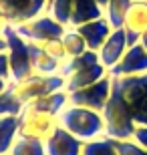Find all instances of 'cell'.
Wrapping results in <instances>:
<instances>
[{"label": "cell", "mask_w": 147, "mask_h": 155, "mask_svg": "<svg viewBox=\"0 0 147 155\" xmlns=\"http://www.w3.org/2000/svg\"><path fill=\"white\" fill-rule=\"evenodd\" d=\"M139 42H141V45H143V46L147 48V30L143 32V36H141V40H139Z\"/></svg>", "instance_id": "obj_34"}, {"label": "cell", "mask_w": 147, "mask_h": 155, "mask_svg": "<svg viewBox=\"0 0 147 155\" xmlns=\"http://www.w3.org/2000/svg\"><path fill=\"white\" fill-rule=\"evenodd\" d=\"M57 127H58V117L42 113V111H34L28 105H24L22 113L18 115V137L46 141Z\"/></svg>", "instance_id": "obj_6"}, {"label": "cell", "mask_w": 147, "mask_h": 155, "mask_svg": "<svg viewBox=\"0 0 147 155\" xmlns=\"http://www.w3.org/2000/svg\"><path fill=\"white\" fill-rule=\"evenodd\" d=\"M0 52H6V40H4V36H0Z\"/></svg>", "instance_id": "obj_33"}, {"label": "cell", "mask_w": 147, "mask_h": 155, "mask_svg": "<svg viewBox=\"0 0 147 155\" xmlns=\"http://www.w3.org/2000/svg\"><path fill=\"white\" fill-rule=\"evenodd\" d=\"M6 87H8V81L0 77V93H2V91H6Z\"/></svg>", "instance_id": "obj_32"}, {"label": "cell", "mask_w": 147, "mask_h": 155, "mask_svg": "<svg viewBox=\"0 0 147 155\" xmlns=\"http://www.w3.org/2000/svg\"><path fill=\"white\" fill-rule=\"evenodd\" d=\"M2 36L6 40V54H8V63H10V81H22L34 75L26 40L14 30V26H8Z\"/></svg>", "instance_id": "obj_5"}, {"label": "cell", "mask_w": 147, "mask_h": 155, "mask_svg": "<svg viewBox=\"0 0 147 155\" xmlns=\"http://www.w3.org/2000/svg\"><path fill=\"white\" fill-rule=\"evenodd\" d=\"M123 30L129 46L137 45L141 40L143 32L147 30V2H143V0H133L131 2L123 20Z\"/></svg>", "instance_id": "obj_11"}, {"label": "cell", "mask_w": 147, "mask_h": 155, "mask_svg": "<svg viewBox=\"0 0 147 155\" xmlns=\"http://www.w3.org/2000/svg\"><path fill=\"white\" fill-rule=\"evenodd\" d=\"M45 149H46V155H81L83 141L58 125L51 133V137L45 141Z\"/></svg>", "instance_id": "obj_14"}, {"label": "cell", "mask_w": 147, "mask_h": 155, "mask_svg": "<svg viewBox=\"0 0 147 155\" xmlns=\"http://www.w3.org/2000/svg\"><path fill=\"white\" fill-rule=\"evenodd\" d=\"M24 109V103L16 97L14 89L10 87V81H8V87L6 91L0 93V117H18Z\"/></svg>", "instance_id": "obj_22"}, {"label": "cell", "mask_w": 147, "mask_h": 155, "mask_svg": "<svg viewBox=\"0 0 147 155\" xmlns=\"http://www.w3.org/2000/svg\"><path fill=\"white\" fill-rule=\"evenodd\" d=\"M8 26H12V24H10V20L6 18V14L2 12V8H0V36L4 35V30L8 28Z\"/></svg>", "instance_id": "obj_31"}, {"label": "cell", "mask_w": 147, "mask_h": 155, "mask_svg": "<svg viewBox=\"0 0 147 155\" xmlns=\"http://www.w3.org/2000/svg\"><path fill=\"white\" fill-rule=\"evenodd\" d=\"M107 2H109V0H97V4L101 6L103 10H105V8H107Z\"/></svg>", "instance_id": "obj_35"}, {"label": "cell", "mask_w": 147, "mask_h": 155, "mask_svg": "<svg viewBox=\"0 0 147 155\" xmlns=\"http://www.w3.org/2000/svg\"><path fill=\"white\" fill-rule=\"evenodd\" d=\"M65 85H67V79L57 75H34L26 77L22 81H10V87L14 89L16 97L22 101L24 105L32 103L36 99L45 97V95H51V93L57 91H65Z\"/></svg>", "instance_id": "obj_3"}, {"label": "cell", "mask_w": 147, "mask_h": 155, "mask_svg": "<svg viewBox=\"0 0 147 155\" xmlns=\"http://www.w3.org/2000/svg\"><path fill=\"white\" fill-rule=\"evenodd\" d=\"M48 0H0V8L12 26L24 24L46 12Z\"/></svg>", "instance_id": "obj_9"}, {"label": "cell", "mask_w": 147, "mask_h": 155, "mask_svg": "<svg viewBox=\"0 0 147 155\" xmlns=\"http://www.w3.org/2000/svg\"><path fill=\"white\" fill-rule=\"evenodd\" d=\"M0 119H2V117H0Z\"/></svg>", "instance_id": "obj_37"}, {"label": "cell", "mask_w": 147, "mask_h": 155, "mask_svg": "<svg viewBox=\"0 0 147 155\" xmlns=\"http://www.w3.org/2000/svg\"><path fill=\"white\" fill-rule=\"evenodd\" d=\"M8 155H46L45 141L30 137H16Z\"/></svg>", "instance_id": "obj_23"}, {"label": "cell", "mask_w": 147, "mask_h": 155, "mask_svg": "<svg viewBox=\"0 0 147 155\" xmlns=\"http://www.w3.org/2000/svg\"><path fill=\"white\" fill-rule=\"evenodd\" d=\"M115 147L119 155H147V151L135 139H115Z\"/></svg>", "instance_id": "obj_27"}, {"label": "cell", "mask_w": 147, "mask_h": 155, "mask_svg": "<svg viewBox=\"0 0 147 155\" xmlns=\"http://www.w3.org/2000/svg\"><path fill=\"white\" fill-rule=\"evenodd\" d=\"M101 16H105V10L97 4V0H73V12H71L68 28H77L81 24L97 20Z\"/></svg>", "instance_id": "obj_15"}, {"label": "cell", "mask_w": 147, "mask_h": 155, "mask_svg": "<svg viewBox=\"0 0 147 155\" xmlns=\"http://www.w3.org/2000/svg\"><path fill=\"white\" fill-rule=\"evenodd\" d=\"M14 30H16L24 40L45 42V40H52V38H62V35L67 32V26H62V24L57 22L48 12H45V14H40V16L28 20V22L14 26Z\"/></svg>", "instance_id": "obj_8"}, {"label": "cell", "mask_w": 147, "mask_h": 155, "mask_svg": "<svg viewBox=\"0 0 147 155\" xmlns=\"http://www.w3.org/2000/svg\"><path fill=\"white\" fill-rule=\"evenodd\" d=\"M133 0H109L105 8V18H107L113 28H121L125 20V14L129 10Z\"/></svg>", "instance_id": "obj_24"}, {"label": "cell", "mask_w": 147, "mask_h": 155, "mask_svg": "<svg viewBox=\"0 0 147 155\" xmlns=\"http://www.w3.org/2000/svg\"><path fill=\"white\" fill-rule=\"evenodd\" d=\"M26 45H28V54H30V63H32L34 73H38V75H57L58 69H61V64H62L61 61L48 57V54L42 51L40 42L26 40Z\"/></svg>", "instance_id": "obj_16"}, {"label": "cell", "mask_w": 147, "mask_h": 155, "mask_svg": "<svg viewBox=\"0 0 147 155\" xmlns=\"http://www.w3.org/2000/svg\"><path fill=\"white\" fill-rule=\"evenodd\" d=\"M137 125L147 127V75L113 77Z\"/></svg>", "instance_id": "obj_4"}, {"label": "cell", "mask_w": 147, "mask_h": 155, "mask_svg": "<svg viewBox=\"0 0 147 155\" xmlns=\"http://www.w3.org/2000/svg\"><path fill=\"white\" fill-rule=\"evenodd\" d=\"M18 137V117L0 119V155H8Z\"/></svg>", "instance_id": "obj_20"}, {"label": "cell", "mask_w": 147, "mask_h": 155, "mask_svg": "<svg viewBox=\"0 0 147 155\" xmlns=\"http://www.w3.org/2000/svg\"><path fill=\"white\" fill-rule=\"evenodd\" d=\"M46 12H48L57 22H61L62 26H67V28H68L71 12H73V0H48Z\"/></svg>", "instance_id": "obj_26"}, {"label": "cell", "mask_w": 147, "mask_h": 155, "mask_svg": "<svg viewBox=\"0 0 147 155\" xmlns=\"http://www.w3.org/2000/svg\"><path fill=\"white\" fill-rule=\"evenodd\" d=\"M58 125L67 129L71 135H75L81 141H91L105 135V121L99 111L87 109V107H77V105H67L58 113Z\"/></svg>", "instance_id": "obj_1"}, {"label": "cell", "mask_w": 147, "mask_h": 155, "mask_svg": "<svg viewBox=\"0 0 147 155\" xmlns=\"http://www.w3.org/2000/svg\"><path fill=\"white\" fill-rule=\"evenodd\" d=\"M129 45H127V36H125L123 26L121 28H113V32L109 35V38L105 40V45L99 51V63L105 69H113L115 64L123 58V54L127 52Z\"/></svg>", "instance_id": "obj_12"}, {"label": "cell", "mask_w": 147, "mask_h": 155, "mask_svg": "<svg viewBox=\"0 0 147 155\" xmlns=\"http://www.w3.org/2000/svg\"><path fill=\"white\" fill-rule=\"evenodd\" d=\"M111 85H113V77L107 73L101 81H97V83L85 87V89L68 93V105L87 107V109H93V111H99V113H101V111L105 109L107 101H109Z\"/></svg>", "instance_id": "obj_7"}, {"label": "cell", "mask_w": 147, "mask_h": 155, "mask_svg": "<svg viewBox=\"0 0 147 155\" xmlns=\"http://www.w3.org/2000/svg\"><path fill=\"white\" fill-rule=\"evenodd\" d=\"M67 105H68V93L67 91H57V93L45 95V97H40V99H36V101H32V103H28V107L34 109V111H42V113L58 117V113H61Z\"/></svg>", "instance_id": "obj_18"}, {"label": "cell", "mask_w": 147, "mask_h": 155, "mask_svg": "<svg viewBox=\"0 0 147 155\" xmlns=\"http://www.w3.org/2000/svg\"><path fill=\"white\" fill-rule=\"evenodd\" d=\"M143 2H147V0H143Z\"/></svg>", "instance_id": "obj_36"}, {"label": "cell", "mask_w": 147, "mask_h": 155, "mask_svg": "<svg viewBox=\"0 0 147 155\" xmlns=\"http://www.w3.org/2000/svg\"><path fill=\"white\" fill-rule=\"evenodd\" d=\"M111 77H137V75H147V48L137 42L129 46L123 58L115 64L113 69L107 71Z\"/></svg>", "instance_id": "obj_10"}, {"label": "cell", "mask_w": 147, "mask_h": 155, "mask_svg": "<svg viewBox=\"0 0 147 155\" xmlns=\"http://www.w3.org/2000/svg\"><path fill=\"white\" fill-rule=\"evenodd\" d=\"M0 77L10 81V63H8V54L0 52Z\"/></svg>", "instance_id": "obj_29"}, {"label": "cell", "mask_w": 147, "mask_h": 155, "mask_svg": "<svg viewBox=\"0 0 147 155\" xmlns=\"http://www.w3.org/2000/svg\"><path fill=\"white\" fill-rule=\"evenodd\" d=\"M81 155H119L115 147V139L109 135H101L91 141H83Z\"/></svg>", "instance_id": "obj_21"}, {"label": "cell", "mask_w": 147, "mask_h": 155, "mask_svg": "<svg viewBox=\"0 0 147 155\" xmlns=\"http://www.w3.org/2000/svg\"><path fill=\"white\" fill-rule=\"evenodd\" d=\"M62 46H65L67 58H75V57H79V54H83L85 51H89L85 45V38L75 28H67V32L62 35Z\"/></svg>", "instance_id": "obj_25"}, {"label": "cell", "mask_w": 147, "mask_h": 155, "mask_svg": "<svg viewBox=\"0 0 147 155\" xmlns=\"http://www.w3.org/2000/svg\"><path fill=\"white\" fill-rule=\"evenodd\" d=\"M97 63H99V52L85 51L83 54H79V57L62 61L61 69H58V75L67 79V77H71L73 73H77V71H83V69H87V67H93V64H97Z\"/></svg>", "instance_id": "obj_19"}, {"label": "cell", "mask_w": 147, "mask_h": 155, "mask_svg": "<svg viewBox=\"0 0 147 155\" xmlns=\"http://www.w3.org/2000/svg\"><path fill=\"white\" fill-rule=\"evenodd\" d=\"M42 51L48 54V57L57 58V61H67V52H65V46H62V38H52V40H45L40 42Z\"/></svg>", "instance_id": "obj_28"}, {"label": "cell", "mask_w": 147, "mask_h": 155, "mask_svg": "<svg viewBox=\"0 0 147 155\" xmlns=\"http://www.w3.org/2000/svg\"><path fill=\"white\" fill-rule=\"evenodd\" d=\"M75 30L85 38V45H87L89 51L99 52L101 46L105 45V40L109 38V35L113 32V26H111V22H109L105 16H101V18H97V20L81 24V26H77Z\"/></svg>", "instance_id": "obj_13"}, {"label": "cell", "mask_w": 147, "mask_h": 155, "mask_svg": "<svg viewBox=\"0 0 147 155\" xmlns=\"http://www.w3.org/2000/svg\"><path fill=\"white\" fill-rule=\"evenodd\" d=\"M133 139H135L137 143L141 145L143 149L147 151V127L145 125H137L135 129V135H133Z\"/></svg>", "instance_id": "obj_30"}, {"label": "cell", "mask_w": 147, "mask_h": 155, "mask_svg": "<svg viewBox=\"0 0 147 155\" xmlns=\"http://www.w3.org/2000/svg\"><path fill=\"white\" fill-rule=\"evenodd\" d=\"M101 115H103V121H105V135H109L113 139H133L137 123L131 115L125 99L121 97V91H119L115 79H113V85H111L109 101L105 105V109L101 111Z\"/></svg>", "instance_id": "obj_2"}, {"label": "cell", "mask_w": 147, "mask_h": 155, "mask_svg": "<svg viewBox=\"0 0 147 155\" xmlns=\"http://www.w3.org/2000/svg\"><path fill=\"white\" fill-rule=\"evenodd\" d=\"M105 75H107V69H105L101 63L93 64V67H87V69H83V71H77V73H73L71 77H67L65 91L73 93V91H79V89H85V87L93 85L97 81H101Z\"/></svg>", "instance_id": "obj_17"}]
</instances>
